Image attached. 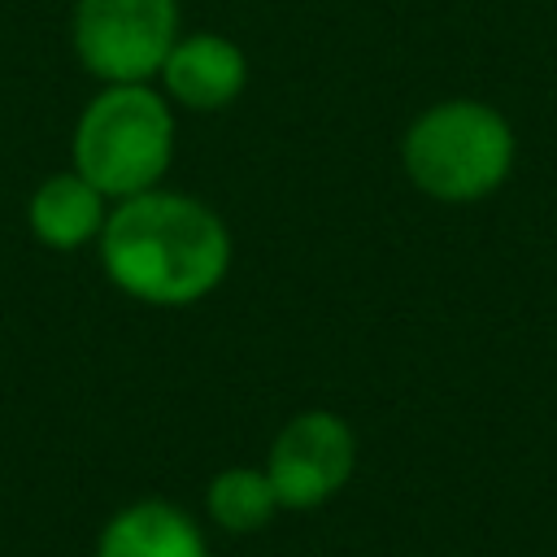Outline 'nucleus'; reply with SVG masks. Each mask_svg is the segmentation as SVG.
Here are the masks:
<instances>
[{
	"instance_id": "nucleus-1",
	"label": "nucleus",
	"mask_w": 557,
	"mask_h": 557,
	"mask_svg": "<svg viewBox=\"0 0 557 557\" xmlns=\"http://www.w3.org/2000/svg\"><path fill=\"white\" fill-rule=\"evenodd\" d=\"M96 244L113 287L161 309L196 305L231 265V235L222 218L205 200L165 187L117 200Z\"/></svg>"
},
{
	"instance_id": "nucleus-2",
	"label": "nucleus",
	"mask_w": 557,
	"mask_h": 557,
	"mask_svg": "<svg viewBox=\"0 0 557 557\" xmlns=\"http://www.w3.org/2000/svg\"><path fill=\"white\" fill-rule=\"evenodd\" d=\"M174 161V109L148 83H104L74 126V170L104 196L126 200L161 187Z\"/></svg>"
},
{
	"instance_id": "nucleus-3",
	"label": "nucleus",
	"mask_w": 557,
	"mask_h": 557,
	"mask_svg": "<svg viewBox=\"0 0 557 557\" xmlns=\"http://www.w3.org/2000/svg\"><path fill=\"white\" fill-rule=\"evenodd\" d=\"M513 161V135L500 113L474 100L426 109L405 135V170L435 200L487 196Z\"/></svg>"
},
{
	"instance_id": "nucleus-4",
	"label": "nucleus",
	"mask_w": 557,
	"mask_h": 557,
	"mask_svg": "<svg viewBox=\"0 0 557 557\" xmlns=\"http://www.w3.org/2000/svg\"><path fill=\"white\" fill-rule=\"evenodd\" d=\"M178 39V0H78L70 44L100 83H148Z\"/></svg>"
},
{
	"instance_id": "nucleus-5",
	"label": "nucleus",
	"mask_w": 557,
	"mask_h": 557,
	"mask_svg": "<svg viewBox=\"0 0 557 557\" xmlns=\"http://www.w3.org/2000/svg\"><path fill=\"white\" fill-rule=\"evenodd\" d=\"M357 466V440L348 422L331 409L296 413L265 453V479L278 496V509H318L326 505Z\"/></svg>"
},
{
	"instance_id": "nucleus-6",
	"label": "nucleus",
	"mask_w": 557,
	"mask_h": 557,
	"mask_svg": "<svg viewBox=\"0 0 557 557\" xmlns=\"http://www.w3.org/2000/svg\"><path fill=\"white\" fill-rule=\"evenodd\" d=\"M157 78L174 104H183L191 113H213V109H226L244 91L248 57L235 39L213 35V30H196V35L174 39Z\"/></svg>"
},
{
	"instance_id": "nucleus-7",
	"label": "nucleus",
	"mask_w": 557,
	"mask_h": 557,
	"mask_svg": "<svg viewBox=\"0 0 557 557\" xmlns=\"http://www.w3.org/2000/svg\"><path fill=\"white\" fill-rule=\"evenodd\" d=\"M96 557H209V544L191 513L148 496L122 505L104 522L96 540Z\"/></svg>"
},
{
	"instance_id": "nucleus-8",
	"label": "nucleus",
	"mask_w": 557,
	"mask_h": 557,
	"mask_svg": "<svg viewBox=\"0 0 557 557\" xmlns=\"http://www.w3.org/2000/svg\"><path fill=\"white\" fill-rule=\"evenodd\" d=\"M104 218H109L104 196L78 170L48 174L30 191V205H26V222H30L35 239L57 252H74V248L100 239Z\"/></svg>"
},
{
	"instance_id": "nucleus-9",
	"label": "nucleus",
	"mask_w": 557,
	"mask_h": 557,
	"mask_svg": "<svg viewBox=\"0 0 557 557\" xmlns=\"http://www.w3.org/2000/svg\"><path fill=\"white\" fill-rule=\"evenodd\" d=\"M205 509H209V518L222 531L248 535V531H261L278 513V496H274L265 470H257V466H226V470H218L209 479Z\"/></svg>"
}]
</instances>
